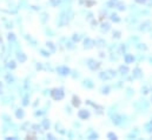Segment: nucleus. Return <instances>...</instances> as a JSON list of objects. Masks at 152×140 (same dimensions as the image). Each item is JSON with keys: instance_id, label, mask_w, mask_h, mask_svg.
Instances as JSON below:
<instances>
[{"instance_id": "nucleus-1", "label": "nucleus", "mask_w": 152, "mask_h": 140, "mask_svg": "<svg viewBox=\"0 0 152 140\" xmlns=\"http://www.w3.org/2000/svg\"><path fill=\"white\" fill-rule=\"evenodd\" d=\"M50 94L52 95V98H53L54 100L59 101V100H63V99H64L65 92H64V89H63L61 87H59V88H53V89H51Z\"/></svg>"}, {"instance_id": "nucleus-2", "label": "nucleus", "mask_w": 152, "mask_h": 140, "mask_svg": "<svg viewBox=\"0 0 152 140\" xmlns=\"http://www.w3.org/2000/svg\"><path fill=\"white\" fill-rule=\"evenodd\" d=\"M86 65H87V67L91 71H97V69H99V67L101 66V64L99 61H95L94 59H92V58L86 60Z\"/></svg>"}, {"instance_id": "nucleus-3", "label": "nucleus", "mask_w": 152, "mask_h": 140, "mask_svg": "<svg viewBox=\"0 0 152 140\" xmlns=\"http://www.w3.org/2000/svg\"><path fill=\"white\" fill-rule=\"evenodd\" d=\"M57 72H58V74H60V75H63V76H67L71 74V69L67 66H64V65H63V66H58Z\"/></svg>"}, {"instance_id": "nucleus-4", "label": "nucleus", "mask_w": 152, "mask_h": 140, "mask_svg": "<svg viewBox=\"0 0 152 140\" xmlns=\"http://www.w3.org/2000/svg\"><path fill=\"white\" fill-rule=\"evenodd\" d=\"M78 117L81 120H86L91 117V113H90V111L86 110V108H81V110H79V112H78Z\"/></svg>"}, {"instance_id": "nucleus-5", "label": "nucleus", "mask_w": 152, "mask_h": 140, "mask_svg": "<svg viewBox=\"0 0 152 140\" xmlns=\"http://www.w3.org/2000/svg\"><path fill=\"white\" fill-rule=\"evenodd\" d=\"M93 46H95V41L92 40L91 38H86L85 40H84V48H85V50L92 48Z\"/></svg>"}, {"instance_id": "nucleus-6", "label": "nucleus", "mask_w": 152, "mask_h": 140, "mask_svg": "<svg viewBox=\"0 0 152 140\" xmlns=\"http://www.w3.org/2000/svg\"><path fill=\"white\" fill-rule=\"evenodd\" d=\"M142 76H143V71L139 67H136V68L133 69V72H132V78H133V79H140Z\"/></svg>"}, {"instance_id": "nucleus-7", "label": "nucleus", "mask_w": 152, "mask_h": 140, "mask_svg": "<svg viewBox=\"0 0 152 140\" xmlns=\"http://www.w3.org/2000/svg\"><path fill=\"white\" fill-rule=\"evenodd\" d=\"M81 85L84 87H86V88H88V89L94 88V82H93L91 79H84L81 82Z\"/></svg>"}, {"instance_id": "nucleus-8", "label": "nucleus", "mask_w": 152, "mask_h": 140, "mask_svg": "<svg viewBox=\"0 0 152 140\" xmlns=\"http://www.w3.org/2000/svg\"><path fill=\"white\" fill-rule=\"evenodd\" d=\"M98 76H99V79L103 80V81H107V80L112 79L111 76H110V74H108V72H99L98 73Z\"/></svg>"}, {"instance_id": "nucleus-9", "label": "nucleus", "mask_w": 152, "mask_h": 140, "mask_svg": "<svg viewBox=\"0 0 152 140\" xmlns=\"http://www.w3.org/2000/svg\"><path fill=\"white\" fill-rule=\"evenodd\" d=\"M150 28H151V23H150L149 20L144 21V23L140 24V26H139V31H143V32H146V31H149Z\"/></svg>"}, {"instance_id": "nucleus-10", "label": "nucleus", "mask_w": 152, "mask_h": 140, "mask_svg": "<svg viewBox=\"0 0 152 140\" xmlns=\"http://www.w3.org/2000/svg\"><path fill=\"white\" fill-rule=\"evenodd\" d=\"M124 61H125L126 64H132V62L134 61V57H133V54L125 53V54H124Z\"/></svg>"}, {"instance_id": "nucleus-11", "label": "nucleus", "mask_w": 152, "mask_h": 140, "mask_svg": "<svg viewBox=\"0 0 152 140\" xmlns=\"http://www.w3.org/2000/svg\"><path fill=\"white\" fill-rule=\"evenodd\" d=\"M54 127H56V131H57L58 133H60L61 135H64V134H66V131H65V128L63 127V125L60 124V122H57L56 125H54Z\"/></svg>"}, {"instance_id": "nucleus-12", "label": "nucleus", "mask_w": 152, "mask_h": 140, "mask_svg": "<svg viewBox=\"0 0 152 140\" xmlns=\"http://www.w3.org/2000/svg\"><path fill=\"white\" fill-rule=\"evenodd\" d=\"M17 59H18V61H20L21 64H23V62H25V61H26L27 57H26L25 53H23V52L18 51V52H17Z\"/></svg>"}, {"instance_id": "nucleus-13", "label": "nucleus", "mask_w": 152, "mask_h": 140, "mask_svg": "<svg viewBox=\"0 0 152 140\" xmlns=\"http://www.w3.org/2000/svg\"><path fill=\"white\" fill-rule=\"evenodd\" d=\"M110 92H111V86L105 85V86H101L100 87V93H101V94L107 95V94H110Z\"/></svg>"}, {"instance_id": "nucleus-14", "label": "nucleus", "mask_w": 152, "mask_h": 140, "mask_svg": "<svg viewBox=\"0 0 152 140\" xmlns=\"http://www.w3.org/2000/svg\"><path fill=\"white\" fill-rule=\"evenodd\" d=\"M110 30H111V26H110L108 23H103L100 25V31L103 32V33H106V32H108Z\"/></svg>"}, {"instance_id": "nucleus-15", "label": "nucleus", "mask_w": 152, "mask_h": 140, "mask_svg": "<svg viewBox=\"0 0 152 140\" xmlns=\"http://www.w3.org/2000/svg\"><path fill=\"white\" fill-rule=\"evenodd\" d=\"M16 117H17V119H24V118H25V112H24L23 108H17Z\"/></svg>"}, {"instance_id": "nucleus-16", "label": "nucleus", "mask_w": 152, "mask_h": 140, "mask_svg": "<svg viewBox=\"0 0 152 140\" xmlns=\"http://www.w3.org/2000/svg\"><path fill=\"white\" fill-rule=\"evenodd\" d=\"M110 19H111V21H113V23H120L121 21L120 17H119L117 13H111V14H110Z\"/></svg>"}, {"instance_id": "nucleus-17", "label": "nucleus", "mask_w": 152, "mask_h": 140, "mask_svg": "<svg viewBox=\"0 0 152 140\" xmlns=\"http://www.w3.org/2000/svg\"><path fill=\"white\" fill-rule=\"evenodd\" d=\"M118 72L121 74V75H126V74L129 73V67H127V66H124V65H121V66H119Z\"/></svg>"}, {"instance_id": "nucleus-18", "label": "nucleus", "mask_w": 152, "mask_h": 140, "mask_svg": "<svg viewBox=\"0 0 152 140\" xmlns=\"http://www.w3.org/2000/svg\"><path fill=\"white\" fill-rule=\"evenodd\" d=\"M80 104H81L80 98L77 97V95H73V98H72V105H73V106H74V107H79Z\"/></svg>"}, {"instance_id": "nucleus-19", "label": "nucleus", "mask_w": 152, "mask_h": 140, "mask_svg": "<svg viewBox=\"0 0 152 140\" xmlns=\"http://www.w3.org/2000/svg\"><path fill=\"white\" fill-rule=\"evenodd\" d=\"M41 126H43V128L44 130H50V126H51V122H50V120L49 119H44L43 121H41V124H40Z\"/></svg>"}, {"instance_id": "nucleus-20", "label": "nucleus", "mask_w": 152, "mask_h": 140, "mask_svg": "<svg viewBox=\"0 0 152 140\" xmlns=\"http://www.w3.org/2000/svg\"><path fill=\"white\" fill-rule=\"evenodd\" d=\"M95 46H97V47H105L106 46V41L104 40V39H98V40L95 41Z\"/></svg>"}, {"instance_id": "nucleus-21", "label": "nucleus", "mask_w": 152, "mask_h": 140, "mask_svg": "<svg viewBox=\"0 0 152 140\" xmlns=\"http://www.w3.org/2000/svg\"><path fill=\"white\" fill-rule=\"evenodd\" d=\"M6 81H7L8 84H13V82L16 81V78H14L11 73H7L6 74Z\"/></svg>"}, {"instance_id": "nucleus-22", "label": "nucleus", "mask_w": 152, "mask_h": 140, "mask_svg": "<svg viewBox=\"0 0 152 140\" xmlns=\"http://www.w3.org/2000/svg\"><path fill=\"white\" fill-rule=\"evenodd\" d=\"M65 47L68 50H74L75 48V45H74V41H67L66 40V44H65Z\"/></svg>"}, {"instance_id": "nucleus-23", "label": "nucleus", "mask_w": 152, "mask_h": 140, "mask_svg": "<svg viewBox=\"0 0 152 140\" xmlns=\"http://www.w3.org/2000/svg\"><path fill=\"white\" fill-rule=\"evenodd\" d=\"M116 8L118 11H125V10H126V5H125L124 3H119V1H118V3H117V5H116Z\"/></svg>"}, {"instance_id": "nucleus-24", "label": "nucleus", "mask_w": 152, "mask_h": 140, "mask_svg": "<svg viewBox=\"0 0 152 140\" xmlns=\"http://www.w3.org/2000/svg\"><path fill=\"white\" fill-rule=\"evenodd\" d=\"M117 3H118V0H110V1H107V8H113V7H116V5H117Z\"/></svg>"}, {"instance_id": "nucleus-25", "label": "nucleus", "mask_w": 152, "mask_h": 140, "mask_svg": "<svg viewBox=\"0 0 152 140\" xmlns=\"http://www.w3.org/2000/svg\"><path fill=\"white\" fill-rule=\"evenodd\" d=\"M136 48L139 50V51H146L147 46L145 45V44H136Z\"/></svg>"}, {"instance_id": "nucleus-26", "label": "nucleus", "mask_w": 152, "mask_h": 140, "mask_svg": "<svg viewBox=\"0 0 152 140\" xmlns=\"http://www.w3.org/2000/svg\"><path fill=\"white\" fill-rule=\"evenodd\" d=\"M120 37H121V32L120 31H113L112 32V38L113 39H120Z\"/></svg>"}, {"instance_id": "nucleus-27", "label": "nucleus", "mask_w": 152, "mask_h": 140, "mask_svg": "<svg viewBox=\"0 0 152 140\" xmlns=\"http://www.w3.org/2000/svg\"><path fill=\"white\" fill-rule=\"evenodd\" d=\"M49 4L51 6H53V7H57L58 5H60V4H61V0H50Z\"/></svg>"}, {"instance_id": "nucleus-28", "label": "nucleus", "mask_w": 152, "mask_h": 140, "mask_svg": "<svg viewBox=\"0 0 152 140\" xmlns=\"http://www.w3.org/2000/svg\"><path fill=\"white\" fill-rule=\"evenodd\" d=\"M72 40L74 41V43H79V41L81 40V36H80L79 33H74L72 36Z\"/></svg>"}, {"instance_id": "nucleus-29", "label": "nucleus", "mask_w": 152, "mask_h": 140, "mask_svg": "<svg viewBox=\"0 0 152 140\" xmlns=\"http://www.w3.org/2000/svg\"><path fill=\"white\" fill-rule=\"evenodd\" d=\"M46 46H47V48H50L52 52H56V50H57V48H56V46H54V44L51 43V41H47Z\"/></svg>"}, {"instance_id": "nucleus-30", "label": "nucleus", "mask_w": 152, "mask_h": 140, "mask_svg": "<svg viewBox=\"0 0 152 140\" xmlns=\"http://www.w3.org/2000/svg\"><path fill=\"white\" fill-rule=\"evenodd\" d=\"M95 4V1H93V0H84V5L86 6V7H91V6H93Z\"/></svg>"}, {"instance_id": "nucleus-31", "label": "nucleus", "mask_w": 152, "mask_h": 140, "mask_svg": "<svg viewBox=\"0 0 152 140\" xmlns=\"http://www.w3.org/2000/svg\"><path fill=\"white\" fill-rule=\"evenodd\" d=\"M7 67L10 69H14L17 67V65H16V62H14V61L13 60H11V61H8V64H7Z\"/></svg>"}, {"instance_id": "nucleus-32", "label": "nucleus", "mask_w": 152, "mask_h": 140, "mask_svg": "<svg viewBox=\"0 0 152 140\" xmlns=\"http://www.w3.org/2000/svg\"><path fill=\"white\" fill-rule=\"evenodd\" d=\"M88 139H98L99 138V135H98V133H95V132H93V131H91V134L88 135Z\"/></svg>"}, {"instance_id": "nucleus-33", "label": "nucleus", "mask_w": 152, "mask_h": 140, "mask_svg": "<svg viewBox=\"0 0 152 140\" xmlns=\"http://www.w3.org/2000/svg\"><path fill=\"white\" fill-rule=\"evenodd\" d=\"M70 75H72L73 79H78V78L80 76V74H79V72H78V71H71Z\"/></svg>"}, {"instance_id": "nucleus-34", "label": "nucleus", "mask_w": 152, "mask_h": 140, "mask_svg": "<svg viewBox=\"0 0 152 140\" xmlns=\"http://www.w3.org/2000/svg\"><path fill=\"white\" fill-rule=\"evenodd\" d=\"M45 112H46V111H44V110H37L36 112H34V115H36V117H41V115L45 114Z\"/></svg>"}, {"instance_id": "nucleus-35", "label": "nucleus", "mask_w": 152, "mask_h": 140, "mask_svg": "<svg viewBox=\"0 0 152 140\" xmlns=\"http://www.w3.org/2000/svg\"><path fill=\"white\" fill-rule=\"evenodd\" d=\"M107 72H108V74H110V76H111V78L117 76V71H114V69L110 68V69H107Z\"/></svg>"}, {"instance_id": "nucleus-36", "label": "nucleus", "mask_w": 152, "mask_h": 140, "mask_svg": "<svg viewBox=\"0 0 152 140\" xmlns=\"http://www.w3.org/2000/svg\"><path fill=\"white\" fill-rule=\"evenodd\" d=\"M107 138L108 139H112V140H116L118 137H117V134H114L113 132H110V133H107Z\"/></svg>"}, {"instance_id": "nucleus-37", "label": "nucleus", "mask_w": 152, "mask_h": 140, "mask_svg": "<svg viewBox=\"0 0 152 140\" xmlns=\"http://www.w3.org/2000/svg\"><path fill=\"white\" fill-rule=\"evenodd\" d=\"M30 102H29V94H26L25 97H24V99H23V105L24 106H27Z\"/></svg>"}, {"instance_id": "nucleus-38", "label": "nucleus", "mask_w": 152, "mask_h": 140, "mask_svg": "<svg viewBox=\"0 0 152 140\" xmlns=\"http://www.w3.org/2000/svg\"><path fill=\"white\" fill-rule=\"evenodd\" d=\"M39 51H40V53L43 54V57H46V58H47V57H50V55H51L49 51H45V50H41V48L39 50Z\"/></svg>"}, {"instance_id": "nucleus-39", "label": "nucleus", "mask_w": 152, "mask_h": 140, "mask_svg": "<svg viewBox=\"0 0 152 140\" xmlns=\"http://www.w3.org/2000/svg\"><path fill=\"white\" fill-rule=\"evenodd\" d=\"M119 50H120V52H123V53L125 54V52H126V50H127V46L124 45V44H121L120 47H119Z\"/></svg>"}, {"instance_id": "nucleus-40", "label": "nucleus", "mask_w": 152, "mask_h": 140, "mask_svg": "<svg viewBox=\"0 0 152 140\" xmlns=\"http://www.w3.org/2000/svg\"><path fill=\"white\" fill-rule=\"evenodd\" d=\"M133 93H134V91L132 88H126V95L127 97H131Z\"/></svg>"}, {"instance_id": "nucleus-41", "label": "nucleus", "mask_w": 152, "mask_h": 140, "mask_svg": "<svg viewBox=\"0 0 152 140\" xmlns=\"http://www.w3.org/2000/svg\"><path fill=\"white\" fill-rule=\"evenodd\" d=\"M8 40H10L11 43H12V41H16V36L13 33H10L8 34Z\"/></svg>"}, {"instance_id": "nucleus-42", "label": "nucleus", "mask_w": 152, "mask_h": 140, "mask_svg": "<svg viewBox=\"0 0 152 140\" xmlns=\"http://www.w3.org/2000/svg\"><path fill=\"white\" fill-rule=\"evenodd\" d=\"M142 93H144V94H147V93H149V87H147V86L142 87Z\"/></svg>"}, {"instance_id": "nucleus-43", "label": "nucleus", "mask_w": 152, "mask_h": 140, "mask_svg": "<svg viewBox=\"0 0 152 140\" xmlns=\"http://www.w3.org/2000/svg\"><path fill=\"white\" fill-rule=\"evenodd\" d=\"M45 32H46L47 34L50 33V34H51V37H54V32L51 30V28H46V30H45Z\"/></svg>"}, {"instance_id": "nucleus-44", "label": "nucleus", "mask_w": 152, "mask_h": 140, "mask_svg": "<svg viewBox=\"0 0 152 140\" xmlns=\"http://www.w3.org/2000/svg\"><path fill=\"white\" fill-rule=\"evenodd\" d=\"M137 4H140V5H143V4H146L147 0H134Z\"/></svg>"}, {"instance_id": "nucleus-45", "label": "nucleus", "mask_w": 152, "mask_h": 140, "mask_svg": "<svg viewBox=\"0 0 152 140\" xmlns=\"http://www.w3.org/2000/svg\"><path fill=\"white\" fill-rule=\"evenodd\" d=\"M47 18H49V17H47V14H46V13H44V14H43V18H41V21H43V23H45Z\"/></svg>"}, {"instance_id": "nucleus-46", "label": "nucleus", "mask_w": 152, "mask_h": 140, "mask_svg": "<svg viewBox=\"0 0 152 140\" xmlns=\"http://www.w3.org/2000/svg\"><path fill=\"white\" fill-rule=\"evenodd\" d=\"M65 110H66V112L68 113V114H71V113H72V111H71V107H70V106H68V107L65 106Z\"/></svg>"}, {"instance_id": "nucleus-47", "label": "nucleus", "mask_w": 152, "mask_h": 140, "mask_svg": "<svg viewBox=\"0 0 152 140\" xmlns=\"http://www.w3.org/2000/svg\"><path fill=\"white\" fill-rule=\"evenodd\" d=\"M91 24H92V27H94V26L98 25V21H97V20H92V21H91Z\"/></svg>"}, {"instance_id": "nucleus-48", "label": "nucleus", "mask_w": 152, "mask_h": 140, "mask_svg": "<svg viewBox=\"0 0 152 140\" xmlns=\"http://www.w3.org/2000/svg\"><path fill=\"white\" fill-rule=\"evenodd\" d=\"M130 41H138V37H131Z\"/></svg>"}, {"instance_id": "nucleus-49", "label": "nucleus", "mask_w": 152, "mask_h": 140, "mask_svg": "<svg viewBox=\"0 0 152 140\" xmlns=\"http://www.w3.org/2000/svg\"><path fill=\"white\" fill-rule=\"evenodd\" d=\"M99 57H100V58H105V53H104V52H100V53H99Z\"/></svg>"}, {"instance_id": "nucleus-50", "label": "nucleus", "mask_w": 152, "mask_h": 140, "mask_svg": "<svg viewBox=\"0 0 152 140\" xmlns=\"http://www.w3.org/2000/svg\"><path fill=\"white\" fill-rule=\"evenodd\" d=\"M47 138H50V139H54V137L52 134H47Z\"/></svg>"}, {"instance_id": "nucleus-51", "label": "nucleus", "mask_w": 152, "mask_h": 140, "mask_svg": "<svg viewBox=\"0 0 152 140\" xmlns=\"http://www.w3.org/2000/svg\"><path fill=\"white\" fill-rule=\"evenodd\" d=\"M149 61H150V64L152 65V57H149Z\"/></svg>"}, {"instance_id": "nucleus-52", "label": "nucleus", "mask_w": 152, "mask_h": 140, "mask_svg": "<svg viewBox=\"0 0 152 140\" xmlns=\"http://www.w3.org/2000/svg\"><path fill=\"white\" fill-rule=\"evenodd\" d=\"M151 101H152V98H151Z\"/></svg>"}]
</instances>
